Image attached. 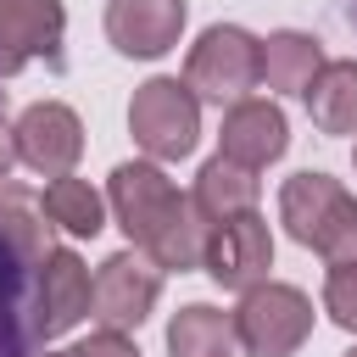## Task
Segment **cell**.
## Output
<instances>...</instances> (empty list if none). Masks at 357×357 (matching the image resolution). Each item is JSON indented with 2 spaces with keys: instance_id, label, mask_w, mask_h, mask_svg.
Instances as JSON below:
<instances>
[{
  "instance_id": "6da1fadb",
  "label": "cell",
  "mask_w": 357,
  "mask_h": 357,
  "mask_svg": "<svg viewBox=\"0 0 357 357\" xmlns=\"http://www.w3.org/2000/svg\"><path fill=\"white\" fill-rule=\"evenodd\" d=\"M50 251L45 206L0 178V357H33L39 329V262Z\"/></svg>"
},
{
  "instance_id": "7a4b0ae2",
  "label": "cell",
  "mask_w": 357,
  "mask_h": 357,
  "mask_svg": "<svg viewBox=\"0 0 357 357\" xmlns=\"http://www.w3.org/2000/svg\"><path fill=\"white\" fill-rule=\"evenodd\" d=\"M279 218L324 262H357V201L329 173H296V178H284Z\"/></svg>"
},
{
  "instance_id": "3957f363",
  "label": "cell",
  "mask_w": 357,
  "mask_h": 357,
  "mask_svg": "<svg viewBox=\"0 0 357 357\" xmlns=\"http://www.w3.org/2000/svg\"><path fill=\"white\" fill-rule=\"evenodd\" d=\"M128 134L134 145L151 156V162H178L195 151V134H201V106H195V89L178 84V78H151L134 89L128 100Z\"/></svg>"
},
{
  "instance_id": "277c9868",
  "label": "cell",
  "mask_w": 357,
  "mask_h": 357,
  "mask_svg": "<svg viewBox=\"0 0 357 357\" xmlns=\"http://www.w3.org/2000/svg\"><path fill=\"white\" fill-rule=\"evenodd\" d=\"M240 346L251 357H290L307 335H312V301L296 284H251L240 312H234Z\"/></svg>"
},
{
  "instance_id": "5b68a950",
  "label": "cell",
  "mask_w": 357,
  "mask_h": 357,
  "mask_svg": "<svg viewBox=\"0 0 357 357\" xmlns=\"http://www.w3.org/2000/svg\"><path fill=\"white\" fill-rule=\"evenodd\" d=\"M184 84L218 106L245 100V89H257V39L245 28H206L184 61Z\"/></svg>"
},
{
  "instance_id": "8992f818",
  "label": "cell",
  "mask_w": 357,
  "mask_h": 357,
  "mask_svg": "<svg viewBox=\"0 0 357 357\" xmlns=\"http://www.w3.org/2000/svg\"><path fill=\"white\" fill-rule=\"evenodd\" d=\"M201 268H206L223 290H251V284L268 279V268H273V234H268V223L257 218V206H251V212H234V218H223V223L206 229Z\"/></svg>"
},
{
  "instance_id": "52a82bcc",
  "label": "cell",
  "mask_w": 357,
  "mask_h": 357,
  "mask_svg": "<svg viewBox=\"0 0 357 357\" xmlns=\"http://www.w3.org/2000/svg\"><path fill=\"white\" fill-rule=\"evenodd\" d=\"M156 296H162V268L134 245V251H117V257L100 262L89 307H95V318L106 329H139L145 312L156 307Z\"/></svg>"
},
{
  "instance_id": "ba28073f",
  "label": "cell",
  "mask_w": 357,
  "mask_h": 357,
  "mask_svg": "<svg viewBox=\"0 0 357 357\" xmlns=\"http://www.w3.org/2000/svg\"><path fill=\"white\" fill-rule=\"evenodd\" d=\"M112 212H117V223H123V234L145 251L156 234H162V223L184 206V195L167 184V173L156 167V162H123L117 173H112Z\"/></svg>"
},
{
  "instance_id": "9c48e42d",
  "label": "cell",
  "mask_w": 357,
  "mask_h": 357,
  "mask_svg": "<svg viewBox=\"0 0 357 357\" xmlns=\"http://www.w3.org/2000/svg\"><path fill=\"white\" fill-rule=\"evenodd\" d=\"M11 145H17V156H22L33 173L61 178V173H73V162H78V151H84V123H78L73 106L39 100V106H28V112L17 117Z\"/></svg>"
},
{
  "instance_id": "30bf717a",
  "label": "cell",
  "mask_w": 357,
  "mask_h": 357,
  "mask_svg": "<svg viewBox=\"0 0 357 357\" xmlns=\"http://www.w3.org/2000/svg\"><path fill=\"white\" fill-rule=\"evenodd\" d=\"M89 301H95V279H89L84 257L67 245H50L39 262V329H45V340L73 329L89 312Z\"/></svg>"
},
{
  "instance_id": "8fae6325",
  "label": "cell",
  "mask_w": 357,
  "mask_h": 357,
  "mask_svg": "<svg viewBox=\"0 0 357 357\" xmlns=\"http://www.w3.org/2000/svg\"><path fill=\"white\" fill-rule=\"evenodd\" d=\"M178 28H184V0H112L106 6V33L123 56H162L178 45Z\"/></svg>"
},
{
  "instance_id": "7c38bea8",
  "label": "cell",
  "mask_w": 357,
  "mask_h": 357,
  "mask_svg": "<svg viewBox=\"0 0 357 357\" xmlns=\"http://www.w3.org/2000/svg\"><path fill=\"white\" fill-rule=\"evenodd\" d=\"M218 139H223L218 156H229V162H240V167L257 173V167H268V162L284 156L290 128H284V112H279L273 100H234Z\"/></svg>"
},
{
  "instance_id": "4fadbf2b",
  "label": "cell",
  "mask_w": 357,
  "mask_h": 357,
  "mask_svg": "<svg viewBox=\"0 0 357 357\" xmlns=\"http://www.w3.org/2000/svg\"><path fill=\"white\" fill-rule=\"evenodd\" d=\"M61 0H0V73H22L33 56H56Z\"/></svg>"
},
{
  "instance_id": "5bb4252c",
  "label": "cell",
  "mask_w": 357,
  "mask_h": 357,
  "mask_svg": "<svg viewBox=\"0 0 357 357\" xmlns=\"http://www.w3.org/2000/svg\"><path fill=\"white\" fill-rule=\"evenodd\" d=\"M324 67V50L312 33H273V39H257V84L279 89V95H301L312 84V73Z\"/></svg>"
},
{
  "instance_id": "9a60e30c",
  "label": "cell",
  "mask_w": 357,
  "mask_h": 357,
  "mask_svg": "<svg viewBox=\"0 0 357 357\" xmlns=\"http://www.w3.org/2000/svg\"><path fill=\"white\" fill-rule=\"evenodd\" d=\"M167 351H173V357H245L234 318L218 312V307H206V301L184 307V312L167 324Z\"/></svg>"
},
{
  "instance_id": "2e32d148",
  "label": "cell",
  "mask_w": 357,
  "mask_h": 357,
  "mask_svg": "<svg viewBox=\"0 0 357 357\" xmlns=\"http://www.w3.org/2000/svg\"><path fill=\"white\" fill-rule=\"evenodd\" d=\"M301 95L324 134H357V61H324Z\"/></svg>"
},
{
  "instance_id": "e0dca14e",
  "label": "cell",
  "mask_w": 357,
  "mask_h": 357,
  "mask_svg": "<svg viewBox=\"0 0 357 357\" xmlns=\"http://www.w3.org/2000/svg\"><path fill=\"white\" fill-rule=\"evenodd\" d=\"M190 206H195L206 223H223V218H234V212H251V206H257V178H251V167H240V162H229V156H212V162L201 167V178H195Z\"/></svg>"
},
{
  "instance_id": "ac0fdd59",
  "label": "cell",
  "mask_w": 357,
  "mask_h": 357,
  "mask_svg": "<svg viewBox=\"0 0 357 357\" xmlns=\"http://www.w3.org/2000/svg\"><path fill=\"white\" fill-rule=\"evenodd\" d=\"M45 218L56 223V229H67V234H100V223H106V206H100V195L84 184V178H73V173H61V178H50L45 184Z\"/></svg>"
},
{
  "instance_id": "d6986e66",
  "label": "cell",
  "mask_w": 357,
  "mask_h": 357,
  "mask_svg": "<svg viewBox=\"0 0 357 357\" xmlns=\"http://www.w3.org/2000/svg\"><path fill=\"white\" fill-rule=\"evenodd\" d=\"M324 312L357 335V262H329V279H324Z\"/></svg>"
},
{
  "instance_id": "ffe728a7",
  "label": "cell",
  "mask_w": 357,
  "mask_h": 357,
  "mask_svg": "<svg viewBox=\"0 0 357 357\" xmlns=\"http://www.w3.org/2000/svg\"><path fill=\"white\" fill-rule=\"evenodd\" d=\"M67 357H139V351H134V340H123V329H100L89 340H78Z\"/></svg>"
},
{
  "instance_id": "44dd1931",
  "label": "cell",
  "mask_w": 357,
  "mask_h": 357,
  "mask_svg": "<svg viewBox=\"0 0 357 357\" xmlns=\"http://www.w3.org/2000/svg\"><path fill=\"white\" fill-rule=\"evenodd\" d=\"M11 162H17V145H11V134H6V128H0V178H6V173H11Z\"/></svg>"
},
{
  "instance_id": "7402d4cb",
  "label": "cell",
  "mask_w": 357,
  "mask_h": 357,
  "mask_svg": "<svg viewBox=\"0 0 357 357\" xmlns=\"http://www.w3.org/2000/svg\"><path fill=\"white\" fill-rule=\"evenodd\" d=\"M346 357H357V351H346Z\"/></svg>"
},
{
  "instance_id": "603a6c76",
  "label": "cell",
  "mask_w": 357,
  "mask_h": 357,
  "mask_svg": "<svg viewBox=\"0 0 357 357\" xmlns=\"http://www.w3.org/2000/svg\"><path fill=\"white\" fill-rule=\"evenodd\" d=\"M61 357H67V351H61Z\"/></svg>"
},
{
  "instance_id": "cb8c5ba5",
  "label": "cell",
  "mask_w": 357,
  "mask_h": 357,
  "mask_svg": "<svg viewBox=\"0 0 357 357\" xmlns=\"http://www.w3.org/2000/svg\"><path fill=\"white\" fill-rule=\"evenodd\" d=\"M351 17H357V11H351Z\"/></svg>"
}]
</instances>
